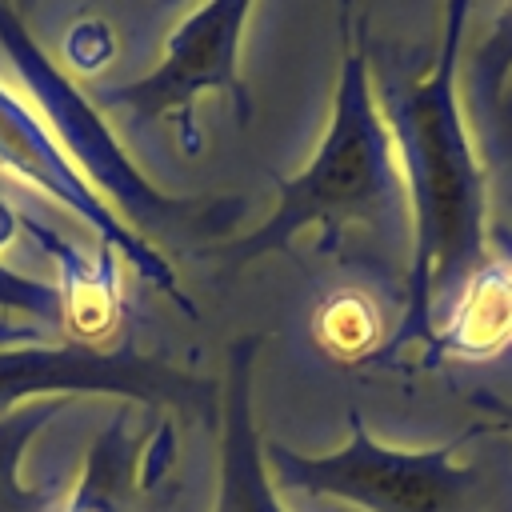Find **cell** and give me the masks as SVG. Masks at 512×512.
<instances>
[{
	"label": "cell",
	"mask_w": 512,
	"mask_h": 512,
	"mask_svg": "<svg viewBox=\"0 0 512 512\" xmlns=\"http://www.w3.org/2000/svg\"><path fill=\"white\" fill-rule=\"evenodd\" d=\"M312 336H316L324 356L344 360V364H356V360H368L376 352H388L380 304L364 288H352V284H344L332 296H324V304L312 316Z\"/></svg>",
	"instance_id": "obj_11"
},
{
	"label": "cell",
	"mask_w": 512,
	"mask_h": 512,
	"mask_svg": "<svg viewBox=\"0 0 512 512\" xmlns=\"http://www.w3.org/2000/svg\"><path fill=\"white\" fill-rule=\"evenodd\" d=\"M176 4H180V0H152V8H160V12H164V8H176Z\"/></svg>",
	"instance_id": "obj_19"
},
{
	"label": "cell",
	"mask_w": 512,
	"mask_h": 512,
	"mask_svg": "<svg viewBox=\"0 0 512 512\" xmlns=\"http://www.w3.org/2000/svg\"><path fill=\"white\" fill-rule=\"evenodd\" d=\"M12 4H16V16H28L36 8V0H12Z\"/></svg>",
	"instance_id": "obj_18"
},
{
	"label": "cell",
	"mask_w": 512,
	"mask_h": 512,
	"mask_svg": "<svg viewBox=\"0 0 512 512\" xmlns=\"http://www.w3.org/2000/svg\"><path fill=\"white\" fill-rule=\"evenodd\" d=\"M0 40L8 44V52H12V60H16V68L24 72V80H28V88H32V96L40 100V108H44V116L52 120V128H56V136L64 140H72V156L80 160V164H88V172L100 180V188L104 192H112L116 200H124L128 204V212H132V220L140 224V228H172V224H220V216L224 220H232L244 204L240 200H176V196H160L124 156H120V148L112 144V136L96 124V116H92V108L44 64V56L32 48V40L24 36V24H20V16L0 0Z\"/></svg>",
	"instance_id": "obj_5"
},
{
	"label": "cell",
	"mask_w": 512,
	"mask_h": 512,
	"mask_svg": "<svg viewBox=\"0 0 512 512\" xmlns=\"http://www.w3.org/2000/svg\"><path fill=\"white\" fill-rule=\"evenodd\" d=\"M484 116V148H488V176H492V192L500 188L504 200V236L512 240V76L504 80V88L480 108Z\"/></svg>",
	"instance_id": "obj_13"
},
{
	"label": "cell",
	"mask_w": 512,
	"mask_h": 512,
	"mask_svg": "<svg viewBox=\"0 0 512 512\" xmlns=\"http://www.w3.org/2000/svg\"><path fill=\"white\" fill-rule=\"evenodd\" d=\"M52 340V328L36 320H0V348H20V344H44Z\"/></svg>",
	"instance_id": "obj_16"
},
{
	"label": "cell",
	"mask_w": 512,
	"mask_h": 512,
	"mask_svg": "<svg viewBox=\"0 0 512 512\" xmlns=\"http://www.w3.org/2000/svg\"><path fill=\"white\" fill-rule=\"evenodd\" d=\"M212 384L136 348L84 340L0 348V416L48 396H120L144 412H192L212 400Z\"/></svg>",
	"instance_id": "obj_4"
},
{
	"label": "cell",
	"mask_w": 512,
	"mask_h": 512,
	"mask_svg": "<svg viewBox=\"0 0 512 512\" xmlns=\"http://www.w3.org/2000/svg\"><path fill=\"white\" fill-rule=\"evenodd\" d=\"M180 420L152 412L148 424L116 412L84 448L56 512H176L184 500Z\"/></svg>",
	"instance_id": "obj_7"
},
{
	"label": "cell",
	"mask_w": 512,
	"mask_h": 512,
	"mask_svg": "<svg viewBox=\"0 0 512 512\" xmlns=\"http://www.w3.org/2000/svg\"><path fill=\"white\" fill-rule=\"evenodd\" d=\"M0 160H4L12 172H20L28 184H36L40 192H48L52 200H60L68 212H76L80 220H88L92 228H100V236H104L108 244H116L144 276H152L168 296H176L164 260H160L136 232H128V224H120V220L96 200V192L56 156V148H52L48 136L36 128V120L28 116V108H20L4 88H0Z\"/></svg>",
	"instance_id": "obj_8"
},
{
	"label": "cell",
	"mask_w": 512,
	"mask_h": 512,
	"mask_svg": "<svg viewBox=\"0 0 512 512\" xmlns=\"http://www.w3.org/2000/svg\"><path fill=\"white\" fill-rule=\"evenodd\" d=\"M264 336L248 332L232 340L220 396V488L212 512H284L264 460V440L252 412V376Z\"/></svg>",
	"instance_id": "obj_9"
},
{
	"label": "cell",
	"mask_w": 512,
	"mask_h": 512,
	"mask_svg": "<svg viewBox=\"0 0 512 512\" xmlns=\"http://www.w3.org/2000/svg\"><path fill=\"white\" fill-rule=\"evenodd\" d=\"M472 0H448L440 56L428 72L388 84V128L396 136L408 204H412V268L408 304L396 348L424 340L432 348L436 312L456 300V292L492 260L488 252V180L468 144L456 68L460 40Z\"/></svg>",
	"instance_id": "obj_1"
},
{
	"label": "cell",
	"mask_w": 512,
	"mask_h": 512,
	"mask_svg": "<svg viewBox=\"0 0 512 512\" xmlns=\"http://www.w3.org/2000/svg\"><path fill=\"white\" fill-rule=\"evenodd\" d=\"M20 228H28L36 240H40V232H44V228H32V224L24 220V212L16 208V184H8V180L0 176V248H8Z\"/></svg>",
	"instance_id": "obj_15"
},
{
	"label": "cell",
	"mask_w": 512,
	"mask_h": 512,
	"mask_svg": "<svg viewBox=\"0 0 512 512\" xmlns=\"http://www.w3.org/2000/svg\"><path fill=\"white\" fill-rule=\"evenodd\" d=\"M304 228H320V256H332L352 232H364L392 252L408 228V184L388 116L372 96L360 36L344 48L332 124L320 152L300 176L280 184L276 212L256 232L220 244L216 256L224 268H240L288 248Z\"/></svg>",
	"instance_id": "obj_2"
},
{
	"label": "cell",
	"mask_w": 512,
	"mask_h": 512,
	"mask_svg": "<svg viewBox=\"0 0 512 512\" xmlns=\"http://www.w3.org/2000/svg\"><path fill=\"white\" fill-rule=\"evenodd\" d=\"M460 444L464 436L420 452L388 448L352 408L348 440L336 452L308 456L288 444H264V460L284 488L364 512H512L508 456L456 460Z\"/></svg>",
	"instance_id": "obj_3"
},
{
	"label": "cell",
	"mask_w": 512,
	"mask_h": 512,
	"mask_svg": "<svg viewBox=\"0 0 512 512\" xmlns=\"http://www.w3.org/2000/svg\"><path fill=\"white\" fill-rule=\"evenodd\" d=\"M72 408V400L64 396H48V400H32L20 404L12 412L0 416V512H56L64 484H24L20 480V460L28 452V444Z\"/></svg>",
	"instance_id": "obj_10"
},
{
	"label": "cell",
	"mask_w": 512,
	"mask_h": 512,
	"mask_svg": "<svg viewBox=\"0 0 512 512\" xmlns=\"http://www.w3.org/2000/svg\"><path fill=\"white\" fill-rule=\"evenodd\" d=\"M248 12L252 0H208L180 24L164 60L148 76L100 92V104L136 120H164L192 108L204 88H216L228 96L236 120L244 124L252 112V96L240 76V36Z\"/></svg>",
	"instance_id": "obj_6"
},
{
	"label": "cell",
	"mask_w": 512,
	"mask_h": 512,
	"mask_svg": "<svg viewBox=\"0 0 512 512\" xmlns=\"http://www.w3.org/2000/svg\"><path fill=\"white\" fill-rule=\"evenodd\" d=\"M0 308L12 312V316H24V320H36L52 332L64 328V292L48 280H36V276H24L8 264H0Z\"/></svg>",
	"instance_id": "obj_14"
},
{
	"label": "cell",
	"mask_w": 512,
	"mask_h": 512,
	"mask_svg": "<svg viewBox=\"0 0 512 512\" xmlns=\"http://www.w3.org/2000/svg\"><path fill=\"white\" fill-rule=\"evenodd\" d=\"M472 404L496 424V428H508L512 432V400L508 396H492V392H476L472 396Z\"/></svg>",
	"instance_id": "obj_17"
},
{
	"label": "cell",
	"mask_w": 512,
	"mask_h": 512,
	"mask_svg": "<svg viewBox=\"0 0 512 512\" xmlns=\"http://www.w3.org/2000/svg\"><path fill=\"white\" fill-rule=\"evenodd\" d=\"M508 76H512V0H500L484 40L468 60V84H472L476 108H484L504 88Z\"/></svg>",
	"instance_id": "obj_12"
}]
</instances>
